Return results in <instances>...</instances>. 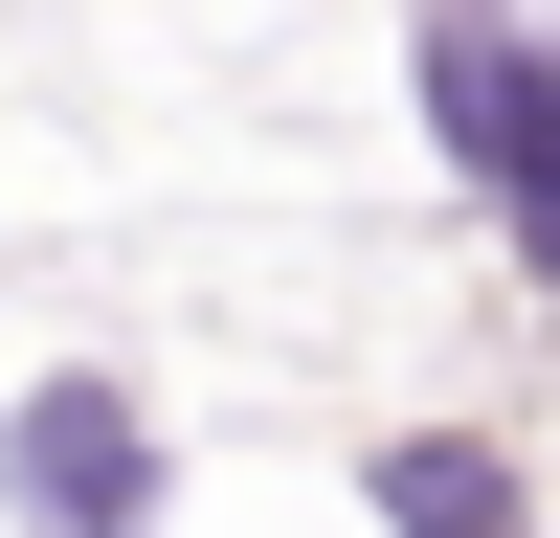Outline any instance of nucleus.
Listing matches in <instances>:
<instances>
[{"instance_id": "1", "label": "nucleus", "mask_w": 560, "mask_h": 538, "mask_svg": "<svg viewBox=\"0 0 560 538\" xmlns=\"http://www.w3.org/2000/svg\"><path fill=\"white\" fill-rule=\"evenodd\" d=\"M0 516H23V538H158V426H135L113 382H23V426H0Z\"/></svg>"}, {"instance_id": "2", "label": "nucleus", "mask_w": 560, "mask_h": 538, "mask_svg": "<svg viewBox=\"0 0 560 538\" xmlns=\"http://www.w3.org/2000/svg\"><path fill=\"white\" fill-rule=\"evenodd\" d=\"M427 113H448V157L516 202V247L560 269V45H493V23H427Z\"/></svg>"}, {"instance_id": "3", "label": "nucleus", "mask_w": 560, "mask_h": 538, "mask_svg": "<svg viewBox=\"0 0 560 538\" xmlns=\"http://www.w3.org/2000/svg\"><path fill=\"white\" fill-rule=\"evenodd\" d=\"M382 516H404V538H516V493H493L471 426H427V448H382Z\"/></svg>"}]
</instances>
